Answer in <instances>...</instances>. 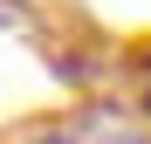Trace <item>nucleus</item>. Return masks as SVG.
Segmentation results:
<instances>
[{
	"label": "nucleus",
	"instance_id": "nucleus-2",
	"mask_svg": "<svg viewBox=\"0 0 151 144\" xmlns=\"http://www.w3.org/2000/svg\"><path fill=\"white\" fill-rule=\"evenodd\" d=\"M144 110H151V89H144Z\"/></svg>",
	"mask_w": 151,
	"mask_h": 144
},
{
	"label": "nucleus",
	"instance_id": "nucleus-1",
	"mask_svg": "<svg viewBox=\"0 0 151 144\" xmlns=\"http://www.w3.org/2000/svg\"><path fill=\"white\" fill-rule=\"evenodd\" d=\"M28 144H83V137H62V130H48V137H28Z\"/></svg>",
	"mask_w": 151,
	"mask_h": 144
}]
</instances>
